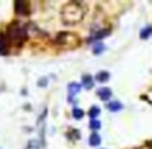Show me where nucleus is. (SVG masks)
<instances>
[{"label":"nucleus","mask_w":152,"mask_h":149,"mask_svg":"<svg viewBox=\"0 0 152 149\" xmlns=\"http://www.w3.org/2000/svg\"><path fill=\"white\" fill-rule=\"evenodd\" d=\"M25 40H26V25L13 23L8 28V41H13V43L20 44Z\"/></svg>","instance_id":"3"},{"label":"nucleus","mask_w":152,"mask_h":149,"mask_svg":"<svg viewBox=\"0 0 152 149\" xmlns=\"http://www.w3.org/2000/svg\"><path fill=\"white\" fill-rule=\"evenodd\" d=\"M67 136H69V139H72V141H75V139H80V133H77L74 128H70V131L67 133Z\"/></svg>","instance_id":"10"},{"label":"nucleus","mask_w":152,"mask_h":149,"mask_svg":"<svg viewBox=\"0 0 152 149\" xmlns=\"http://www.w3.org/2000/svg\"><path fill=\"white\" fill-rule=\"evenodd\" d=\"M28 8H30V5L26 2H15V10H17L18 15H28L30 13Z\"/></svg>","instance_id":"5"},{"label":"nucleus","mask_w":152,"mask_h":149,"mask_svg":"<svg viewBox=\"0 0 152 149\" xmlns=\"http://www.w3.org/2000/svg\"><path fill=\"white\" fill-rule=\"evenodd\" d=\"M85 13H87V8L82 2H69L62 7L61 18L66 25H77L83 20Z\"/></svg>","instance_id":"1"},{"label":"nucleus","mask_w":152,"mask_h":149,"mask_svg":"<svg viewBox=\"0 0 152 149\" xmlns=\"http://www.w3.org/2000/svg\"><path fill=\"white\" fill-rule=\"evenodd\" d=\"M103 49H105V46H103L102 43H98L95 48H93V54H96V56H98V54H102V53H103Z\"/></svg>","instance_id":"17"},{"label":"nucleus","mask_w":152,"mask_h":149,"mask_svg":"<svg viewBox=\"0 0 152 149\" xmlns=\"http://www.w3.org/2000/svg\"><path fill=\"white\" fill-rule=\"evenodd\" d=\"M106 108H108L110 112H119V110L123 108V105L119 102H110L108 105H106Z\"/></svg>","instance_id":"8"},{"label":"nucleus","mask_w":152,"mask_h":149,"mask_svg":"<svg viewBox=\"0 0 152 149\" xmlns=\"http://www.w3.org/2000/svg\"><path fill=\"white\" fill-rule=\"evenodd\" d=\"M147 146H149V148L152 149V141H149V142H147Z\"/></svg>","instance_id":"19"},{"label":"nucleus","mask_w":152,"mask_h":149,"mask_svg":"<svg viewBox=\"0 0 152 149\" xmlns=\"http://www.w3.org/2000/svg\"><path fill=\"white\" fill-rule=\"evenodd\" d=\"M25 149H39V144H38L36 141H30V142L26 144V148H25Z\"/></svg>","instance_id":"18"},{"label":"nucleus","mask_w":152,"mask_h":149,"mask_svg":"<svg viewBox=\"0 0 152 149\" xmlns=\"http://www.w3.org/2000/svg\"><path fill=\"white\" fill-rule=\"evenodd\" d=\"M100 126H102V125H100V121H98V120H90V128L93 129V133H96V131H98V129H100Z\"/></svg>","instance_id":"14"},{"label":"nucleus","mask_w":152,"mask_h":149,"mask_svg":"<svg viewBox=\"0 0 152 149\" xmlns=\"http://www.w3.org/2000/svg\"><path fill=\"white\" fill-rule=\"evenodd\" d=\"M72 115H74V118H75V120H80V118L83 116V110H80V108H74Z\"/></svg>","instance_id":"16"},{"label":"nucleus","mask_w":152,"mask_h":149,"mask_svg":"<svg viewBox=\"0 0 152 149\" xmlns=\"http://www.w3.org/2000/svg\"><path fill=\"white\" fill-rule=\"evenodd\" d=\"M8 51H10V41L5 34H2L0 36V54L5 56V54H8Z\"/></svg>","instance_id":"4"},{"label":"nucleus","mask_w":152,"mask_h":149,"mask_svg":"<svg viewBox=\"0 0 152 149\" xmlns=\"http://www.w3.org/2000/svg\"><path fill=\"white\" fill-rule=\"evenodd\" d=\"M100 115V108L98 106H92V108H90V118L92 120H96V116Z\"/></svg>","instance_id":"15"},{"label":"nucleus","mask_w":152,"mask_h":149,"mask_svg":"<svg viewBox=\"0 0 152 149\" xmlns=\"http://www.w3.org/2000/svg\"><path fill=\"white\" fill-rule=\"evenodd\" d=\"M83 85L87 87V89H92V85H93V79L90 76H83Z\"/></svg>","instance_id":"11"},{"label":"nucleus","mask_w":152,"mask_h":149,"mask_svg":"<svg viewBox=\"0 0 152 149\" xmlns=\"http://www.w3.org/2000/svg\"><path fill=\"white\" fill-rule=\"evenodd\" d=\"M54 43L57 44L62 49H75L80 44V40L75 33H70V31H62V33H57Z\"/></svg>","instance_id":"2"},{"label":"nucleus","mask_w":152,"mask_h":149,"mask_svg":"<svg viewBox=\"0 0 152 149\" xmlns=\"http://www.w3.org/2000/svg\"><path fill=\"white\" fill-rule=\"evenodd\" d=\"M151 34H152V26H147L145 30H142V31H141V38H142V40H147V38L151 36Z\"/></svg>","instance_id":"13"},{"label":"nucleus","mask_w":152,"mask_h":149,"mask_svg":"<svg viewBox=\"0 0 152 149\" xmlns=\"http://www.w3.org/2000/svg\"><path fill=\"white\" fill-rule=\"evenodd\" d=\"M98 97L102 100H108L110 97H111V90L110 89H100L98 90Z\"/></svg>","instance_id":"9"},{"label":"nucleus","mask_w":152,"mask_h":149,"mask_svg":"<svg viewBox=\"0 0 152 149\" xmlns=\"http://www.w3.org/2000/svg\"><path fill=\"white\" fill-rule=\"evenodd\" d=\"M108 79H110L108 72H98V76H96V80H98V82H106Z\"/></svg>","instance_id":"12"},{"label":"nucleus","mask_w":152,"mask_h":149,"mask_svg":"<svg viewBox=\"0 0 152 149\" xmlns=\"http://www.w3.org/2000/svg\"><path fill=\"white\" fill-rule=\"evenodd\" d=\"M102 142V138L98 136V133H92L90 134V139H88V144L90 146H98Z\"/></svg>","instance_id":"7"},{"label":"nucleus","mask_w":152,"mask_h":149,"mask_svg":"<svg viewBox=\"0 0 152 149\" xmlns=\"http://www.w3.org/2000/svg\"><path fill=\"white\" fill-rule=\"evenodd\" d=\"M80 89H82V85L77 84V82H70L69 84V100H70V102H74V95L79 93Z\"/></svg>","instance_id":"6"}]
</instances>
